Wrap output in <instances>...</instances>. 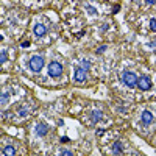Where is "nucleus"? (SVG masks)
Here are the masks:
<instances>
[{
	"mask_svg": "<svg viewBox=\"0 0 156 156\" xmlns=\"http://www.w3.org/2000/svg\"><path fill=\"white\" fill-rule=\"evenodd\" d=\"M61 73H62V66L56 61H51L48 64V75L51 78H58V76H61Z\"/></svg>",
	"mask_w": 156,
	"mask_h": 156,
	"instance_id": "nucleus-1",
	"label": "nucleus"
},
{
	"mask_svg": "<svg viewBox=\"0 0 156 156\" xmlns=\"http://www.w3.org/2000/svg\"><path fill=\"white\" fill-rule=\"evenodd\" d=\"M122 81L128 86V87H134L137 86V78L133 72H123L122 73Z\"/></svg>",
	"mask_w": 156,
	"mask_h": 156,
	"instance_id": "nucleus-2",
	"label": "nucleus"
},
{
	"mask_svg": "<svg viewBox=\"0 0 156 156\" xmlns=\"http://www.w3.org/2000/svg\"><path fill=\"white\" fill-rule=\"evenodd\" d=\"M28 66H30L31 70L39 72V70L44 67V58H42V56H33V58L30 59V62H28Z\"/></svg>",
	"mask_w": 156,
	"mask_h": 156,
	"instance_id": "nucleus-3",
	"label": "nucleus"
},
{
	"mask_svg": "<svg viewBox=\"0 0 156 156\" xmlns=\"http://www.w3.org/2000/svg\"><path fill=\"white\" fill-rule=\"evenodd\" d=\"M137 86L140 90H148L151 87V81H150V78L148 76H142L137 80Z\"/></svg>",
	"mask_w": 156,
	"mask_h": 156,
	"instance_id": "nucleus-4",
	"label": "nucleus"
},
{
	"mask_svg": "<svg viewBox=\"0 0 156 156\" xmlns=\"http://www.w3.org/2000/svg\"><path fill=\"white\" fill-rule=\"evenodd\" d=\"M45 33H47V27H45V25H42V23H37V25H34V34H36L37 37L44 36Z\"/></svg>",
	"mask_w": 156,
	"mask_h": 156,
	"instance_id": "nucleus-5",
	"label": "nucleus"
},
{
	"mask_svg": "<svg viewBox=\"0 0 156 156\" xmlns=\"http://www.w3.org/2000/svg\"><path fill=\"white\" fill-rule=\"evenodd\" d=\"M75 81H78V83H81V81H84L86 80V70H83L81 67L80 69H76V72H75Z\"/></svg>",
	"mask_w": 156,
	"mask_h": 156,
	"instance_id": "nucleus-6",
	"label": "nucleus"
},
{
	"mask_svg": "<svg viewBox=\"0 0 156 156\" xmlns=\"http://www.w3.org/2000/svg\"><path fill=\"white\" fill-rule=\"evenodd\" d=\"M47 131H48V126H47V125H44V123H37V125H36V133H37V136H44V134H47Z\"/></svg>",
	"mask_w": 156,
	"mask_h": 156,
	"instance_id": "nucleus-7",
	"label": "nucleus"
},
{
	"mask_svg": "<svg viewBox=\"0 0 156 156\" xmlns=\"http://www.w3.org/2000/svg\"><path fill=\"white\" fill-rule=\"evenodd\" d=\"M142 122H144L145 125L151 123L153 122V114L148 112V111H144V112H142Z\"/></svg>",
	"mask_w": 156,
	"mask_h": 156,
	"instance_id": "nucleus-8",
	"label": "nucleus"
},
{
	"mask_svg": "<svg viewBox=\"0 0 156 156\" xmlns=\"http://www.w3.org/2000/svg\"><path fill=\"white\" fill-rule=\"evenodd\" d=\"M2 153H3V156H16V150H14V147H11V145L5 147Z\"/></svg>",
	"mask_w": 156,
	"mask_h": 156,
	"instance_id": "nucleus-9",
	"label": "nucleus"
},
{
	"mask_svg": "<svg viewBox=\"0 0 156 156\" xmlns=\"http://www.w3.org/2000/svg\"><path fill=\"white\" fill-rule=\"evenodd\" d=\"M122 144L120 142H114V145H112V151H114V154H120L122 153Z\"/></svg>",
	"mask_w": 156,
	"mask_h": 156,
	"instance_id": "nucleus-10",
	"label": "nucleus"
},
{
	"mask_svg": "<svg viewBox=\"0 0 156 156\" xmlns=\"http://www.w3.org/2000/svg\"><path fill=\"white\" fill-rule=\"evenodd\" d=\"M90 117H92V120H94V122H97V120H100L101 112H100V111H94L92 114H90Z\"/></svg>",
	"mask_w": 156,
	"mask_h": 156,
	"instance_id": "nucleus-11",
	"label": "nucleus"
},
{
	"mask_svg": "<svg viewBox=\"0 0 156 156\" xmlns=\"http://www.w3.org/2000/svg\"><path fill=\"white\" fill-rule=\"evenodd\" d=\"M6 101H8V94H6V92H3V94H2V106H5V105H6Z\"/></svg>",
	"mask_w": 156,
	"mask_h": 156,
	"instance_id": "nucleus-12",
	"label": "nucleus"
},
{
	"mask_svg": "<svg viewBox=\"0 0 156 156\" xmlns=\"http://www.w3.org/2000/svg\"><path fill=\"white\" fill-rule=\"evenodd\" d=\"M5 59H6V51H5V50H2V55H0V64H3V62H5Z\"/></svg>",
	"mask_w": 156,
	"mask_h": 156,
	"instance_id": "nucleus-13",
	"label": "nucleus"
},
{
	"mask_svg": "<svg viewBox=\"0 0 156 156\" xmlns=\"http://www.w3.org/2000/svg\"><path fill=\"white\" fill-rule=\"evenodd\" d=\"M150 28H151V31H156V19H151V22H150Z\"/></svg>",
	"mask_w": 156,
	"mask_h": 156,
	"instance_id": "nucleus-14",
	"label": "nucleus"
},
{
	"mask_svg": "<svg viewBox=\"0 0 156 156\" xmlns=\"http://www.w3.org/2000/svg\"><path fill=\"white\" fill-rule=\"evenodd\" d=\"M90 67V64H89V61H83V66H81V69L83 70H87Z\"/></svg>",
	"mask_w": 156,
	"mask_h": 156,
	"instance_id": "nucleus-15",
	"label": "nucleus"
},
{
	"mask_svg": "<svg viewBox=\"0 0 156 156\" xmlns=\"http://www.w3.org/2000/svg\"><path fill=\"white\" fill-rule=\"evenodd\" d=\"M61 156H72V153H70L69 150H64V151L61 153Z\"/></svg>",
	"mask_w": 156,
	"mask_h": 156,
	"instance_id": "nucleus-16",
	"label": "nucleus"
},
{
	"mask_svg": "<svg viewBox=\"0 0 156 156\" xmlns=\"http://www.w3.org/2000/svg\"><path fill=\"white\" fill-rule=\"evenodd\" d=\"M105 50H106V45H103V47H100V48L97 50V53H103Z\"/></svg>",
	"mask_w": 156,
	"mask_h": 156,
	"instance_id": "nucleus-17",
	"label": "nucleus"
},
{
	"mask_svg": "<svg viewBox=\"0 0 156 156\" xmlns=\"http://www.w3.org/2000/svg\"><path fill=\"white\" fill-rule=\"evenodd\" d=\"M119 8H120L119 5H115V6L112 8V14H115V12H117V11H119Z\"/></svg>",
	"mask_w": 156,
	"mask_h": 156,
	"instance_id": "nucleus-18",
	"label": "nucleus"
},
{
	"mask_svg": "<svg viewBox=\"0 0 156 156\" xmlns=\"http://www.w3.org/2000/svg\"><path fill=\"white\" fill-rule=\"evenodd\" d=\"M103 131H105V129H101V128H100V129H97V134H98V136H101V134H103Z\"/></svg>",
	"mask_w": 156,
	"mask_h": 156,
	"instance_id": "nucleus-19",
	"label": "nucleus"
},
{
	"mask_svg": "<svg viewBox=\"0 0 156 156\" xmlns=\"http://www.w3.org/2000/svg\"><path fill=\"white\" fill-rule=\"evenodd\" d=\"M147 3H148V5H154L156 0H147Z\"/></svg>",
	"mask_w": 156,
	"mask_h": 156,
	"instance_id": "nucleus-20",
	"label": "nucleus"
},
{
	"mask_svg": "<svg viewBox=\"0 0 156 156\" xmlns=\"http://www.w3.org/2000/svg\"><path fill=\"white\" fill-rule=\"evenodd\" d=\"M28 45H30V42H27V41L22 42V47H28Z\"/></svg>",
	"mask_w": 156,
	"mask_h": 156,
	"instance_id": "nucleus-21",
	"label": "nucleus"
}]
</instances>
